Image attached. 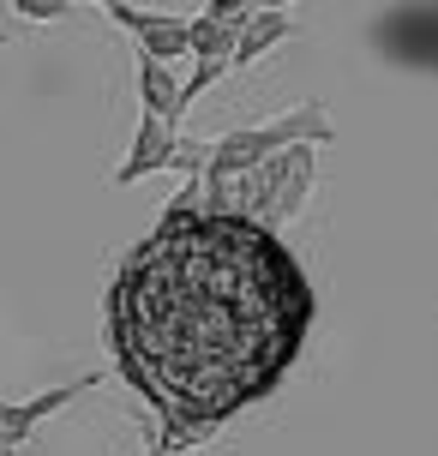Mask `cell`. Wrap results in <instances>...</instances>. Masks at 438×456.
<instances>
[{
    "label": "cell",
    "instance_id": "30bf717a",
    "mask_svg": "<svg viewBox=\"0 0 438 456\" xmlns=\"http://www.w3.org/2000/svg\"><path fill=\"white\" fill-rule=\"evenodd\" d=\"M72 0H12V12L19 19H30V24H48V19H61Z\"/></svg>",
    "mask_w": 438,
    "mask_h": 456
},
{
    "label": "cell",
    "instance_id": "5b68a950",
    "mask_svg": "<svg viewBox=\"0 0 438 456\" xmlns=\"http://www.w3.org/2000/svg\"><path fill=\"white\" fill-rule=\"evenodd\" d=\"M174 151H181V138H174V120H168V114H150V109H144L139 138H133L126 162L115 168V181H120V186H133V181H144V175H157V168H174Z\"/></svg>",
    "mask_w": 438,
    "mask_h": 456
},
{
    "label": "cell",
    "instance_id": "4fadbf2b",
    "mask_svg": "<svg viewBox=\"0 0 438 456\" xmlns=\"http://www.w3.org/2000/svg\"><path fill=\"white\" fill-rule=\"evenodd\" d=\"M102 6H109V0H102Z\"/></svg>",
    "mask_w": 438,
    "mask_h": 456
},
{
    "label": "cell",
    "instance_id": "3957f363",
    "mask_svg": "<svg viewBox=\"0 0 438 456\" xmlns=\"http://www.w3.org/2000/svg\"><path fill=\"white\" fill-rule=\"evenodd\" d=\"M378 48L402 67H433L438 72V0H402L378 24Z\"/></svg>",
    "mask_w": 438,
    "mask_h": 456
},
{
    "label": "cell",
    "instance_id": "277c9868",
    "mask_svg": "<svg viewBox=\"0 0 438 456\" xmlns=\"http://www.w3.org/2000/svg\"><path fill=\"white\" fill-rule=\"evenodd\" d=\"M109 19L126 24L139 48L162 54V61H181L192 54V19H168V12H144V6H126V0H109Z\"/></svg>",
    "mask_w": 438,
    "mask_h": 456
},
{
    "label": "cell",
    "instance_id": "7c38bea8",
    "mask_svg": "<svg viewBox=\"0 0 438 456\" xmlns=\"http://www.w3.org/2000/svg\"><path fill=\"white\" fill-rule=\"evenodd\" d=\"M0 456H19V444H12V438H0Z\"/></svg>",
    "mask_w": 438,
    "mask_h": 456
},
{
    "label": "cell",
    "instance_id": "8992f818",
    "mask_svg": "<svg viewBox=\"0 0 438 456\" xmlns=\"http://www.w3.org/2000/svg\"><path fill=\"white\" fill-rule=\"evenodd\" d=\"M96 379H78V385H61V390H43V396H30V403H0V438H12V444H24L30 438V427L36 420H48L54 409H67L72 396H85Z\"/></svg>",
    "mask_w": 438,
    "mask_h": 456
},
{
    "label": "cell",
    "instance_id": "ba28073f",
    "mask_svg": "<svg viewBox=\"0 0 438 456\" xmlns=\"http://www.w3.org/2000/svg\"><path fill=\"white\" fill-rule=\"evenodd\" d=\"M174 61H162V54H150V48H139V96L150 114H168V120H181L186 114V91L181 78H174Z\"/></svg>",
    "mask_w": 438,
    "mask_h": 456
},
{
    "label": "cell",
    "instance_id": "7a4b0ae2",
    "mask_svg": "<svg viewBox=\"0 0 438 456\" xmlns=\"http://www.w3.org/2000/svg\"><path fill=\"white\" fill-rule=\"evenodd\" d=\"M295 138H312V144H324V138H337V126H330V114H324L319 102H300V109L277 114V120H264V126L223 133L216 144H210V157H205V168H199V175H247V168H258L271 151L295 144Z\"/></svg>",
    "mask_w": 438,
    "mask_h": 456
},
{
    "label": "cell",
    "instance_id": "52a82bcc",
    "mask_svg": "<svg viewBox=\"0 0 438 456\" xmlns=\"http://www.w3.org/2000/svg\"><path fill=\"white\" fill-rule=\"evenodd\" d=\"M295 24H288V12L282 6H253L247 19H240V43H234V72H247L258 61V54H271V48L288 37Z\"/></svg>",
    "mask_w": 438,
    "mask_h": 456
},
{
    "label": "cell",
    "instance_id": "8fae6325",
    "mask_svg": "<svg viewBox=\"0 0 438 456\" xmlns=\"http://www.w3.org/2000/svg\"><path fill=\"white\" fill-rule=\"evenodd\" d=\"M150 456H174V444H168V438H157V444H150Z\"/></svg>",
    "mask_w": 438,
    "mask_h": 456
},
{
    "label": "cell",
    "instance_id": "9c48e42d",
    "mask_svg": "<svg viewBox=\"0 0 438 456\" xmlns=\"http://www.w3.org/2000/svg\"><path fill=\"white\" fill-rule=\"evenodd\" d=\"M234 43H240V24L234 19H216V12L192 19V61H199V54H223L234 67Z\"/></svg>",
    "mask_w": 438,
    "mask_h": 456
},
{
    "label": "cell",
    "instance_id": "6da1fadb",
    "mask_svg": "<svg viewBox=\"0 0 438 456\" xmlns=\"http://www.w3.org/2000/svg\"><path fill=\"white\" fill-rule=\"evenodd\" d=\"M319 295L264 216L181 192L109 289V342L126 385L181 451L264 403L300 361Z\"/></svg>",
    "mask_w": 438,
    "mask_h": 456
}]
</instances>
